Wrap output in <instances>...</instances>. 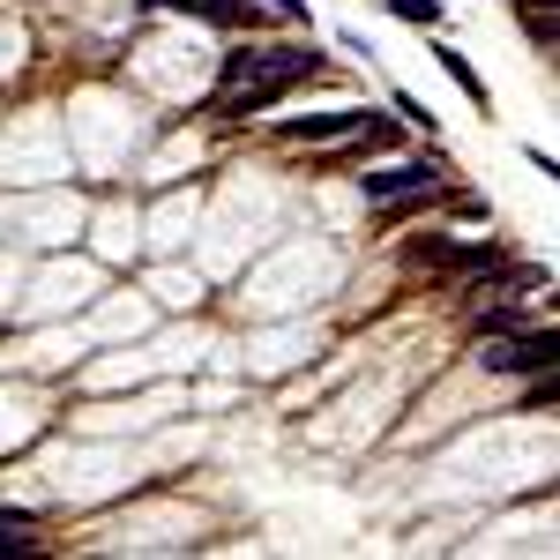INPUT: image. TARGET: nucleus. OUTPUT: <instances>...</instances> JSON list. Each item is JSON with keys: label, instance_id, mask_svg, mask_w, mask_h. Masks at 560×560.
I'll return each mask as SVG.
<instances>
[{"label": "nucleus", "instance_id": "1", "mask_svg": "<svg viewBox=\"0 0 560 560\" xmlns=\"http://www.w3.org/2000/svg\"><path fill=\"white\" fill-rule=\"evenodd\" d=\"M478 366L501 374V382H546V374H560V329L538 322V329H523V337L478 345Z\"/></svg>", "mask_w": 560, "mask_h": 560}, {"label": "nucleus", "instance_id": "2", "mask_svg": "<svg viewBox=\"0 0 560 560\" xmlns=\"http://www.w3.org/2000/svg\"><path fill=\"white\" fill-rule=\"evenodd\" d=\"M433 195H441V165L433 158H396L382 173H366V202H382V210H396V202H433Z\"/></svg>", "mask_w": 560, "mask_h": 560}, {"label": "nucleus", "instance_id": "3", "mask_svg": "<svg viewBox=\"0 0 560 560\" xmlns=\"http://www.w3.org/2000/svg\"><path fill=\"white\" fill-rule=\"evenodd\" d=\"M142 8H173V15H195L217 31H261V0H142Z\"/></svg>", "mask_w": 560, "mask_h": 560}, {"label": "nucleus", "instance_id": "4", "mask_svg": "<svg viewBox=\"0 0 560 560\" xmlns=\"http://www.w3.org/2000/svg\"><path fill=\"white\" fill-rule=\"evenodd\" d=\"M374 113L359 105H337V113H306V120H277V142H337V135H359Z\"/></svg>", "mask_w": 560, "mask_h": 560}, {"label": "nucleus", "instance_id": "5", "mask_svg": "<svg viewBox=\"0 0 560 560\" xmlns=\"http://www.w3.org/2000/svg\"><path fill=\"white\" fill-rule=\"evenodd\" d=\"M433 60H441V75H448V83L464 90V97H471L478 113H493V97H486V83H478V68H471V60H464V52H456L448 38H433Z\"/></svg>", "mask_w": 560, "mask_h": 560}, {"label": "nucleus", "instance_id": "6", "mask_svg": "<svg viewBox=\"0 0 560 560\" xmlns=\"http://www.w3.org/2000/svg\"><path fill=\"white\" fill-rule=\"evenodd\" d=\"M523 329H538V322H530V314H523L516 300H509V306H486V314L471 322V337H478V345H501V337H523Z\"/></svg>", "mask_w": 560, "mask_h": 560}, {"label": "nucleus", "instance_id": "7", "mask_svg": "<svg viewBox=\"0 0 560 560\" xmlns=\"http://www.w3.org/2000/svg\"><path fill=\"white\" fill-rule=\"evenodd\" d=\"M0 560H52L31 530H0Z\"/></svg>", "mask_w": 560, "mask_h": 560}, {"label": "nucleus", "instance_id": "8", "mask_svg": "<svg viewBox=\"0 0 560 560\" xmlns=\"http://www.w3.org/2000/svg\"><path fill=\"white\" fill-rule=\"evenodd\" d=\"M396 23H441V0H388Z\"/></svg>", "mask_w": 560, "mask_h": 560}, {"label": "nucleus", "instance_id": "9", "mask_svg": "<svg viewBox=\"0 0 560 560\" xmlns=\"http://www.w3.org/2000/svg\"><path fill=\"white\" fill-rule=\"evenodd\" d=\"M448 217H464V224H478V217H486V195H456V202H448Z\"/></svg>", "mask_w": 560, "mask_h": 560}, {"label": "nucleus", "instance_id": "10", "mask_svg": "<svg viewBox=\"0 0 560 560\" xmlns=\"http://www.w3.org/2000/svg\"><path fill=\"white\" fill-rule=\"evenodd\" d=\"M396 113H404L411 128H433V113H427V105H419V97H404V90H396Z\"/></svg>", "mask_w": 560, "mask_h": 560}, {"label": "nucleus", "instance_id": "11", "mask_svg": "<svg viewBox=\"0 0 560 560\" xmlns=\"http://www.w3.org/2000/svg\"><path fill=\"white\" fill-rule=\"evenodd\" d=\"M269 8H277L284 23H306V0H269Z\"/></svg>", "mask_w": 560, "mask_h": 560}, {"label": "nucleus", "instance_id": "12", "mask_svg": "<svg viewBox=\"0 0 560 560\" xmlns=\"http://www.w3.org/2000/svg\"><path fill=\"white\" fill-rule=\"evenodd\" d=\"M0 530H31V516L23 509H0Z\"/></svg>", "mask_w": 560, "mask_h": 560}]
</instances>
